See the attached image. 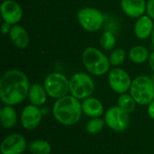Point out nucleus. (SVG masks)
I'll return each mask as SVG.
<instances>
[{"label":"nucleus","instance_id":"nucleus-1","mask_svg":"<svg viewBox=\"0 0 154 154\" xmlns=\"http://www.w3.org/2000/svg\"><path fill=\"white\" fill-rule=\"evenodd\" d=\"M27 76L19 69L5 71L0 79V98L5 106H15L22 103L30 89Z\"/></svg>","mask_w":154,"mask_h":154},{"label":"nucleus","instance_id":"nucleus-2","mask_svg":"<svg viewBox=\"0 0 154 154\" xmlns=\"http://www.w3.org/2000/svg\"><path fill=\"white\" fill-rule=\"evenodd\" d=\"M82 114L81 103L71 95L56 99L52 107V115L56 121L66 126L76 125Z\"/></svg>","mask_w":154,"mask_h":154},{"label":"nucleus","instance_id":"nucleus-3","mask_svg":"<svg viewBox=\"0 0 154 154\" xmlns=\"http://www.w3.org/2000/svg\"><path fill=\"white\" fill-rule=\"evenodd\" d=\"M82 62L86 69L94 76H102L109 72V58L95 47H88L82 53Z\"/></svg>","mask_w":154,"mask_h":154},{"label":"nucleus","instance_id":"nucleus-4","mask_svg":"<svg viewBox=\"0 0 154 154\" xmlns=\"http://www.w3.org/2000/svg\"><path fill=\"white\" fill-rule=\"evenodd\" d=\"M130 95L138 105H149L154 100V81L149 76H138L132 81Z\"/></svg>","mask_w":154,"mask_h":154},{"label":"nucleus","instance_id":"nucleus-5","mask_svg":"<svg viewBox=\"0 0 154 154\" xmlns=\"http://www.w3.org/2000/svg\"><path fill=\"white\" fill-rule=\"evenodd\" d=\"M95 90L93 79L87 73L78 72L69 79V93L79 100L90 97Z\"/></svg>","mask_w":154,"mask_h":154},{"label":"nucleus","instance_id":"nucleus-6","mask_svg":"<svg viewBox=\"0 0 154 154\" xmlns=\"http://www.w3.org/2000/svg\"><path fill=\"white\" fill-rule=\"evenodd\" d=\"M43 86L48 96L54 99L63 97L69 92V79L60 72L49 74L44 79Z\"/></svg>","mask_w":154,"mask_h":154},{"label":"nucleus","instance_id":"nucleus-7","mask_svg":"<svg viewBox=\"0 0 154 154\" xmlns=\"http://www.w3.org/2000/svg\"><path fill=\"white\" fill-rule=\"evenodd\" d=\"M77 18L81 27L90 32H97L104 23V14L94 7L81 8L77 14Z\"/></svg>","mask_w":154,"mask_h":154},{"label":"nucleus","instance_id":"nucleus-8","mask_svg":"<svg viewBox=\"0 0 154 154\" xmlns=\"http://www.w3.org/2000/svg\"><path fill=\"white\" fill-rule=\"evenodd\" d=\"M106 125L115 132H124L130 125L129 114L121 109L118 106L110 107L105 114Z\"/></svg>","mask_w":154,"mask_h":154},{"label":"nucleus","instance_id":"nucleus-9","mask_svg":"<svg viewBox=\"0 0 154 154\" xmlns=\"http://www.w3.org/2000/svg\"><path fill=\"white\" fill-rule=\"evenodd\" d=\"M132 81L128 72L121 68L115 67L108 72V84L112 90L119 95L130 90Z\"/></svg>","mask_w":154,"mask_h":154},{"label":"nucleus","instance_id":"nucleus-10","mask_svg":"<svg viewBox=\"0 0 154 154\" xmlns=\"http://www.w3.org/2000/svg\"><path fill=\"white\" fill-rule=\"evenodd\" d=\"M27 148L25 138L20 134L7 135L1 143L2 154H22Z\"/></svg>","mask_w":154,"mask_h":154},{"label":"nucleus","instance_id":"nucleus-11","mask_svg":"<svg viewBox=\"0 0 154 154\" xmlns=\"http://www.w3.org/2000/svg\"><path fill=\"white\" fill-rule=\"evenodd\" d=\"M42 119V113L39 106L34 105H27L22 111L20 121L22 126L26 130L36 129Z\"/></svg>","mask_w":154,"mask_h":154},{"label":"nucleus","instance_id":"nucleus-12","mask_svg":"<svg viewBox=\"0 0 154 154\" xmlns=\"http://www.w3.org/2000/svg\"><path fill=\"white\" fill-rule=\"evenodd\" d=\"M1 16L4 22L12 25L17 24L23 18V9L14 0H5L1 5Z\"/></svg>","mask_w":154,"mask_h":154},{"label":"nucleus","instance_id":"nucleus-13","mask_svg":"<svg viewBox=\"0 0 154 154\" xmlns=\"http://www.w3.org/2000/svg\"><path fill=\"white\" fill-rule=\"evenodd\" d=\"M121 9L131 18H139L144 14L147 9L145 0H121Z\"/></svg>","mask_w":154,"mask_h":154},{"label":"nucleus","instance_id":"nucleus-14","mask_svg":"<svg viewBox=\"0 0 154 154\" xmlns=\"http://www.w3.org/2000/svg\"><path fill=\"white\" fill-rule=\"evenodd\" d=\"M153 29V20L148 14H143V16L137 18L134 27L135 36L141 40H145L151 37Z\"/></svg>","mask_w":154,"mask_h":154},{"label":"nucleus","instance_id":"nucleus-15","mask_svg":"<svg viewBox=\"0 0 154 154\" xmlns=\"http://www.w3.org/2000/svg\"><path fill=\"white\" fill-rule=\"evenodd\" d=\"M82 112L85 116L94 118L100 117L104 114V106L102 102L96 97H88L81 103Z\"/></svg>","mask_w":154,"mask_h":154},{"label":"nucleus","instance_id":"nucleus-16","mask_svg":"<svg viewBox=\"0 0 154 154\" xmlns=\"http://www.w3.org/2000/svg\"><path fill=\"white\" fill-rule=\"evenodd\" d=\"M9 37L13 44L19 49H25L29 45V34L26 30L21 25H13L9 33Z\"/></svg>","mask_w":154,"mask_h":154},{"label":"nucleus","instance_id":"nucleus-17","mask_svg":"<svg viewBox=\"0 0 154 154\" xmlns=\"http://www.w3.org/2000/svg\"><path fill=\"white\" fill-rule=\"evenodd\" d=\"M47 96L48 94L43 85L40 83H33L31 85L28 93V98L32 105L37 106H42L47 100Z\"/></svg>","mask_w":154,"mask_h":154},{"label":"nucleus","instance_id":"nucleus-18","mask_svg":"<svg viewBox=\"0 0 154 154\" xmlns=\"http://www.w3.org/2000/svg\"><path fill=\"white\" fill-rule=\"evenodd\" d=\"M0 121L2 126L5 129L14 127L17 123V115L13 106H5L0 111Z\"/></svg>","mask_w":154,"mask_h":154},{"label":"nucleus","instance_id":"nucleus-19","mask_svg":"<svg viewBox=\"0 0 154 154\" xmlns=\"http://www.w3.org/2000/svg\"><path fill=\"white\" fill-rule=\"evenodd\" d=\"M149 51L147 48L142 45H137L133 47L129 51L130 60L135 64H143L149 60Z\"/></svg>","mask_w":154,"mask_h":154},{"label":"nucleus","instance_id":"nucleus-20","mask_svg":"<svg viewBox=\"0 0 154 154\" xmlns=\"http://www.w3.org/2000/svg\"><path fill=\"white\" fill-rule=\"evenodd\" d=\"M28 149L32 154H51V145L45 140H34L28 145Z\"/></svg>","mask_w":154,"mask_h":154},{"label":"nucleus","instance_id":"nucleus-21","mask_svg":"<svg viewBox=\"0 0 154 154\" xmlns=\"http://www.w3.org/2000/svg\"><path fill=\"white\" fill-rule=\"evenodd\" d=\"M117 105L125 112L131 114L135 110L137 103L130 94L124 93L119 96V97L117 99Z\"/></svg>","mask_w":154,"mask_h":154},{"label":"nucleus","instance_id":"nucleus-22","mask_svg":"<svg viewBox=\"0 0 154 154\" xmlns=\"http://www.w3.org/2000/svg\"><path fill=\"white\" fill-rule=\"evenodd\" d=\"M106 126L105 119L100 117H94L91 118L86 125V130L89 134H97L103 131L104 127Z\"/></svg>","mask_w":154,"mask_h":154},{"label":"nucleus","instance_id":"nucleus-23","mask_svg":"<svg viewBox=\"0 0 154 154\" xmlns=\"http://www.w3.org/2000/svg\"><path fill=\"white\" fill-rule=\"evenodd\" d=\"M116 36L110 31L105 32L100 38V45L106 51L114 50L116 47Z\"/></svg>","mask_w":154,"mask_h":154},{"label":"nucleus","instance_id":"nucleus-24","mask_svg":"<svg viewBox=\"0 0 154 154\" xmlns=\"http://www.w3.org/2000/svg\"><path fill=\"white\" fill-rule=\"evenodd\" d=\"M126 58V54L124 49H114L109 56V61L111 66L114 67H118L120 65H122Z\"/></svg>","mask_w":154,"mask_h":154},{"label":"nucleus","instance_id":"nucleus-25","mask_svg":"<svg viewBox=\"0 0 154 154\" xmlns=\"http://www.w3.org/2000/svg\"><path fill=\"white\" fill-rule=\"evenodd\" d=\"M146 13L152 20H154V0H149L147 2Z\"/></svg>","mask_w":154,"mask_h":154},{"label":"nucleus","instance_id":"nucleus-26","mask_svg":"<svg viewBox=\"0 0 154 154\" xmlns=\"http://www.w3.org/2000/svg\"><path fill=\"white\" fill-rule=\"evenodd\" d=\"M12 24L8 23H5L4 22L1 25V32L3 34H7V33H10L11 32V29H12Z\"/></svg>","mask_w":154,"mask_h":154},{"label":"nucleus","instance_id":"nucleus-27","mask_svg":"<svg viewBox=\"0 0 154 154\" xmlns=\"http://www.w3.org/2000/svg\"><path fill=\"white\" fill-rule=\"evenodd\" d=\"M147 111H148V115H149L150 118L152 119L154 121V100L152 103H150V104L148 105V109H147Z\"/></svg>","mask_w":154,"mask_h":154},{"label":"nucleus","instance_id":"nucleus-28","mask_svg":"<svg viewBox=\"0 0 154 154\" xmlns=\"http://www.w3.org/2000/svg\"><path fill=\"white\" fill-rule=\"evenodd\" d=\"M148 61H149L150 68L152 69V71H154V51L150 53V56H149V60H148Z\"/></svg>","mask_w":154,"mask_h":154},{"label":"nucleus","instance_id":"nucleus-29","mask_svg":"<svg viewBox=\"0 0 154 154\" xmlns=\"http://www.w3.org/2000/svg\"><path fill=\"white\" fill-rule=\"evenodd\" d=\"M151 40H152V42L153 43V45H154V29H153L152 33V35H151Z\"/></svg>","mask_w":154,"mask_h":154}]
</instances>
